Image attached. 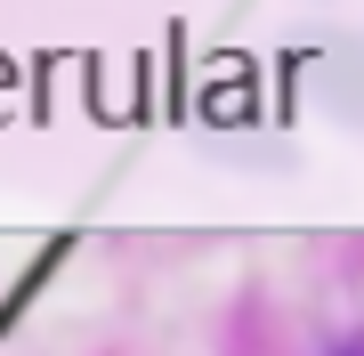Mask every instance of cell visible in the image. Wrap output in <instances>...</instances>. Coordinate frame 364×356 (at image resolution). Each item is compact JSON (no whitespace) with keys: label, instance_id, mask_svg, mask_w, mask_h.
Here are the masks:
<instances>
[{"label":"cell","instance_id":"cell-1","mask_svg":"<svg viewBox=\"0 0 364 356\" xmlns=\"http://www.w3.org/2000/svg\"><path fill=\"white\" fill-rule=\"evenodd\" d=\"M332 356H364V332H356V340H348V348H332Z\"/></svg>","mask_w":364,"mask_h":356}]
</instances>
